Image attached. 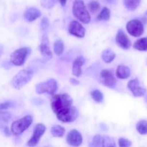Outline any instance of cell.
Listing matches in <instances>:
<instances>
[{"label":"cell","mask_w":147,"mask_h":147,"mask_svg":"<svg viewBox=\"0 0 147 147\" xmlns=\"http://www.w3.org/2000/svg\"><path fill=\"white\" fill-rule=\"evenodd\" d=\"M145 14H146V15H147V11H146V13H145Z\"/></svg>","instance_id":"obj_39"},{"label":"cell","mask_w":147,"mask_h":147,"mask_svg":"<svg viewBox=\"0 0 147 147\" xmlns=\"http://www.w3.org/2000/svg\"><path fill=\"white\" fill-rule=\"evenodd\" d=\"M70 83H71L73 85H74V86H77V85L79 84L78 80L74 78H70Z\"/></svg>","instance_id":"obj_35"},{"label":"cell","mask_w":147,"mask_h":147,"mask_svg":"<svg viewBox=\"0 0 147 147\" xmlns=\"http://www.w3.org/2000/svg\"><path fill=\"white\" fill-rule=\"evenodd\" d=\"M102 59L106 63H110L116 57V54L111 49H106L102 53Z\"/></svg>","instance_id":"obj_18"},{"label":"cell","mask_w":147,"mask_h":147,"mask_svg":"<svg viewBox=\"0 0 147 147\" xmlns=\"http://www.w3.org/2000/svg\"><path fill=\"white\" fill-rule=\"evenodd\" d=\"M57 0H42L41 5L44 8L51 9L55 6Z\"/></svg>","instance_id":"obj_29"},{"label":"cell","mask_w":147,"mask_h":147,"mask_svg":"<svg viewBox=\"0 0 147 147\" xmlns=\"http://www.w3.org/2000/svg\"><path fill=\"white\" fill-rule=\"evenodd\" d=\"M57 89V83L55 79H50L45 82H42L36 86V93L37 94L47 93L49 95H53Z\"/></svg>","instance_id":"obj_6"},{"label":"cell","mask_w":147,"mask_h":147,"mask_svg":"<svg viewBox=\"0 0 147 147\" xmlns=\"http://www.w3.org/2000/svg\"><path fill=\"white\" fill-rule=\"evenodd\" d=\"M40 50L42 57H44L46 60H50L53 57V53L49 47V40L46 34L42 37L41 44L40 45Z\"/></svg>","instance_id":"obj_14"},{"label":"cell","mask_w":147,"mask_h":147,"mask_svg":"<svg viewBox=\"0 0 147 147\" xmlns=\"http://www.w3.org/2000/svg\"><path fill=\"white\" fill-rule=\"evenodd\" d=\"M136 130L140 134H147V121L145 120H141L136 124Z\"/></svg>","instance_id":"obj_23"},{"label":"cell","mask_w":147,"mask_h":147,"mask_svg":"<svg viewBox=\"0 0 147 147\" xmlns=\"http://www.w3.org/2000/svg\"><path fill=\"white\" fill-rule=\"evenodd\" d=\"M73 14L76 18L84 24L90 22V16L83 0H75L73 5Z\"/></svg>","instance_id":"obj_2"},{"label":"cell","mask_w":147,"mask_h":147,"mask_svg":"<svg viewBox=\"0 0 147 147\" xmlns=\"http://www.w3.org/2000/svg\"><path fill=\"white\" fill-rule=\"evenodd\" d=\"M64 51V44L61 40H56L54 44V52L57 55L60 56Z\"/></svg>","instance_id":"obj_24"},{"label":"cell","mask_w":147,"mask_h":147,"mask_svg":"<svg viewBox=\"0 0 147 147\" xmlns=\"http://www.w3.org/2000/svg\"><path fill=\"white\" fill-rule=\"evenodd\" d=\"M67 142L70 146L78 147L83 143V136L78 131L73 129L67 134Z\"/></svg>","instance_id":"obj_11"},{"label":"cell","mask_w":147,"mask_h":147,"mask_svg":"<svg viewBox=\"0 0 147 147\" xmlns=\"http://www.w3.org/2000/svg\"><path fill=\"white\" fill-rule=\"evenodd\" d=\"M73 102L71 97L66 93L53 96L51 108L60 121L70 123L77 119L78 111L73 106Z\"/></svg>","instance_id":"obj_1"},{"label":"cell","mask_w":147,"mask_h":147,"mask_svg":"<svg viewBox=\"0 0 147 147\" xmlns=\"http://www.w3.org/2000/svg\"><path fill=\"white\" fill-rule=\"evenodd\" d=\"M12 106V103L10 101H7L5 103H1V110H4V109H8Z\"/></svg>","instance_id":"obj_33"},{"label":"cell","mask_w":147,"mask_h":147,"mask_svg":"<svg viewBox=\"0 0 147 147\" xmlns=\"http://www.w3.org/2000/svg\"><path fill=\"white\" fill-rule=\"evenodd\" d=\"M68 32L70 34L79 38H83L86 34V29L80 22L76 20H73L70 22L68 27Z\"/></svg>","instance_id":"obj_10"},{"label":"cell","mask_w":147,"mask_h":147,"mask_svg":"<svg viewBox=\"0 0 147 147\" xmlns=\"http://www.w3.org/2000/svg\"><path fill=\"white\" fill-rule=\"evenodd\" d=\"M142 0H123L125 7L130 11H134L136 9L140 4Z\"/></svg>","instance_id":"obj_21"},{"label":"cell","mask_w":147,"mask_h":147,"mask_svg":"<svg viewBox=\"0 0 147 147\" xmlns=\"http://www.w3.org/2000/svg\"><path fill=\"white\" fill-rule=\"evenodd\" d=\"M131 144L132 142L129 139H125V138H121L119 139V147H131Z\"/></svg>","instance_id":"obj_30"},{"label":"cell","mask_w":147,"mask_h":147,"mask_svg":"<svg viewBox=\"0 0 147 147\" xmlns=\"http://www.w3.org/2000/svg\"><path fill=\"white\" fill-rule=\"evenodd\" d=\"M134 47L139 51H147V37L139 39L134 44Z\"/></svg>","instance_id":"obj_19"},{"label":"cell","mask_w":147,"mask_h":147,"mask_svg":"<svg viewBox=\"0 0 147 147\" xmlns=\"http://www.w3.org/2000/svg\"><path fill=\"white\" fill-rule=\"evenodd\" d=\"M41 16V12L40 10L34 7H30L25 11L24 18L28 22H33Z\"/></svg>","instance_id":"obj_16"},{"label":"cell","mask_w":147,"mask_h":147,"mask_svg":"<svg viewBox=\"0 0 147 147\" xmlns=\"http://www.w3.org/2000/svg\"><path fill=\"white\" fill-rule=\"evenodd\" d=\"M45 147H50V146H45Z\"/></svg>","instance_id":"obj_40"},{"label":"cell","mask_w":147,"mask_h":147,"mask_svg":"<svg viewBox=\"0 0 147 147\" xmlns=\"http://www.w3.org/2000/svg\"><path fill=\"white\" fill-rule=\"evenodd\" d=\"M30 53L31 49L30 47H22L16 50L10 55V62L16 66L22 65Z\"/></svg>","instance_id":"obj_5"},{"label":"cell","mask_w":147,"mask_h":147,"mask_svg":"<svg viewBox=\"0 0 147 147\" xmlns=\"http://www.w3.org/2000/svg\"><path fill=\"white\" fill-rule=\"evenodd\" d=\"M145 103H146V107H147V96L146 98H145Z\"/></svg>","instance_id":"obj_37"},{"label":"cell","mask_w":147,"mask_h":147,"mask_svg":"<svg viewBox=\"0 0 147 147\" xmlns=\"http://www.w3.org/2000/svg\"><path fill=\"white\" fill-rule=\"evenodd\" d=\"M128 88L133 93L134 97H141L144 96L146 93V89L139 86V81L138 79H134L128 83Z\"/></svg>","instance_id":"obj_12"},{"label":"cell","mask_w":147,"mask_h":147,"mask_svg":"<svg viewBox=\"0 0 147 147\" xmlns=\"http://www.w3.org/2000/svg\"><path fill=\"white\" fill-rule=\"evenodd\" d=\"M100 4L96 1H91L88 4V8L93 14H95L96 12H98V11L100 9Z\"/></svg>","instance_id":"obj_28"},{"label":"cell","mask_w":147,"mask_h":147,"mask_svg":"<svg viewBox=\"0 0 147 147\" xmlns=\"http://www.w3.org/2000/svg\"><path fill=\"white\" fill-rule=\"evenodd\" d=\"M116 42L119 47L124 50H128L131 46V42L123 30H119L118 31L116 37Z\"/></svg>","instance_id":"obj_13"},{"label":"cell","mask_w":147,"mask_h":147,"mask_svg":"<svg viewBox=\"0 0 147 147\" xmlns=\"http://www.w3.org/2000/svg\"><path fill=\"white\" fill-rule=\"evenodd\" d=\"M32 116H26L19 120L15 121L12 123L11 126V132L15 136L22 134L25 130H27L32 123Z\"/></svg>","instance_id":"obj_4"},{"label":"cell","mask_w":147,"mask_h":147,"mask_svg":"<svg viewBox=\"0 0 147 147\" xmlns=\"http://www.w3.org/2000/svg\"><path fill=\"white\" fill-rule=\"evenodd\" d=\"M111 17V11L109 8L107 7H103L101 11L99 13V14L97 17V20L98 21H102V20H104V21H108V20H110Z\"/></svg>","instance_id":"obj_22"},{"label":"cell","mask_w":147,"mask_h":147,"mask_svg":"<svg viewBox=\"0 0 147 147\" xmlns=\"http://www.w3.org/2000/svg\"><path fill=\"white\" fill-rule=\"evenodd\" d=\"M101 83L109 88H113L116 87V79L113 75V72L109 69L102 70L100 73Z\"/></svg>","instance_id":"obj_9"},{"label":"cell","mask_w":147,"mask_h":147,"mask_svg":"<svg viewBox=\"0 0 147 147\" xmlns=\"http://www.w3.org/2000/svg\"><path fill=\"white\" fill-rule=\"evenodd\" d=\"M86 63L83 57H78L75 60L73 63V74L76 77H80L82 74V66Z\"/></svg>","instance_id":"obj_15"},{"label":"cell","mask_w":147,"mask_h":147,"mask_svg":"<svg viewBox=\"0 0 147 147\" xmlns=\"http://www.w3.org/2000/svg\"><path fill=\"white\" fill-rule=\"evenodd\" d=\"M1 130H2L3 133L4 134V135L7 136H9L10 135V131H9L8 128L7 126H4V127H1Z\"/></svg>","instance_id":"obj_34"},{"label":"cell","mask_w":147,"mask_h":147,"mask_svg":"<svg viewBox=\"0 0 147 147\" xmlns=\"http://www.w3.org/2000/svg\"><path fill=\"white\" fill-rule=\"evenodd\" d=\"M32 76L33 73L30 69L20 70L11 80V86L15 89H20L31 80Z\"/></svg>","instance_id":"obj_3"},{"label":"cell","mask_w":147,"mask_h":147,"mask_svg":"<svg viewBox=\"0 0 147 147\" xmlns=\"http://www.w3.org/2000/svg\"><path fill=\"white\" fill-rule=\"evenodd\" d=\"M102 147H116L114 140L111 137L108 136H104L103 137Z\"/></svg>","instance_id":"obj_27"},{"label":"cell","mask_w":147,"mask_h":147,"mask_svg":"<svg viewBox=\"0 0 147 147\" xmlns=\"http://www.w3.org/2000/svg\"><path fill=\"white\" fill-rule=\"evenodd\" d=\"M60 2L62 6H65L66 4V2H67V0H60Z\"/></svg>","instance_id":"obj_36"},{"label":"cell","mask_w":147,"mask_h":147,"mask_svg":"<svg viewBox=\"0 0 147 147\" xmlns=\"http://www.w3.org/2000/svg\"><path fill=\"white\" fill-rule=\"evenodd\" d=\"M102 142H103V138L101 137L100 135H95L91 141L89 142L88 147H100V145L102 144Z\"/></svg>","instance_id":"obj_25"},{"label":"cell","mask_w":147,"mask_h":147,"mask_svg":"<svg viewBox=\"0 0 147 147\" xmlns=\"http://www.w3.org/2000/svg\"><path fill=\"white\" fill-rule=\"evenodd\" d=\"M65 133L64 127L60 125H55L51 128V134L54 137H62Z\"/></svg>","instance_id":"obj_20"},{"label":"cell","mask_w":147,"mask_h":147,"mask_svg":"<svg viewBox=\"0 0 147 147\" xmlns=\"http://www.w3.org/2000/svg\"><path fill=\"white\" fill-rule=\"evenodd\" d=\"M46 130V127L42 123H37L33 131V134L30 140L27 142V146L30 147H34L40 142V139L44 134Z\"/></svg>","instance_id":"obj_8"},{"label":"cell","mask_w":147,"mask_h":147,"mask_svg":"<svg viewBox=\"0 0 147 147\" xmlns=\"http://www.w3.org/2000/svg\"><path fill=\"white\" fill-rule=\"evenodd\" d=\"M92 98L97 103H102L103 100V95L99 90H94L90 92Z\"/></svg>","instance_id":"obj_26"},{"label":"cell","mask_w":147,"mask_h":147,"mask_svg":"<svg viewBox=\"0 0 147 147\" xmlns=\"http://www.w3.org/2000/svg\"><path fill=\"white\" fill-rule=\"evenodd\" d=\"M126 30L129 34L135 37H140L144 32L143 24L138 20H130L126 24Z\"/></svg>","instance_id":"obj_7"},{"label":"cell","mask_w":147,"mask_h":147,"mask_svg":"<svg viewBox=\"0 0 147 147\" xmlns=\"http://www.w3.org/2000/svg\"><path fill=\"white\" fill-rule=\"evenodd\" d=\"M108 1H109V2H113V1H114L115 0H107Z\"/></svg>","instance_id":"obj_38"},{"label":"cell","mask_w":147,"mask_h":147,"mask_svg":"<svg viewBox=\"0 0 147 147\" xmlns=\"http://www.w3.org/2000/svg\"><path fill=\"white\" fill-rule=\"evenodd\" d=\"M49 20L47 17H43L41 20V24H40V27L42 30H46L49 27Z\"/></svg>","instance_id":"obj_31"},{"label":"cell","mask_w":147,"mask_h":147,"mask_svg":"<svg viewBox=\"0 0 147 147\" xmlns=\"http://www.w3.org/2000/svg\"><path fill=\"white\" fill-rule=\"evenodd\" d=\"M116 73L119 79H126L130 76L131 70L127 66L121 65L118 66Z\"/></svg>","instance_id":"obj_17"},{"label":"cell","mask_w":147,"mask_h":147,"mask_svg":"<svg viewBox=\"0 0 147 147\" xmlns=\"http://www.w3.org/2000/svg\"><path fill=\"white\" fill-rule=\"evenodd\" d=\"M11 116L9 113H4V112L1 113V119L2 121L8 122L9 119H11Z\"/></svg>","instance_id":"obj_32"}]
</instances>
